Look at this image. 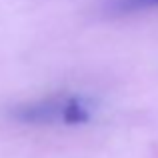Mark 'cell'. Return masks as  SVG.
<instances>
[{
    "instance_id": "7a4b0ae2",
    "label": "cell",
    "mask_w": 158,
    "mask_h": 158,
    "mask_svg": "<svg viewBox=\"0 0 158 158\" xmlns=\"http://www.w3.org/2000/svg\"><path fill=\"white\" fill-rule=\"evenodd\" d=\"M156 8H158V0H156Z\"/></svg>"
},
{
    "instance_id": "6da1fadb",
    "label": "cell",
    "mask_w": 158,
    "mask_h": 158,
    "mask_svg": "<svg viewBox=\"0 0 158 158\" xmlns=\"http://www.w3.org/2000/svg\"><path fill=\"white\" fill-rule=\"evenodd\" d=\"M68 100H70L68 94H54V96L30 102V104L16 106L10 112V116L22 124H38V126H42V124H62Z\"/></svg>"
}]
</instances>
